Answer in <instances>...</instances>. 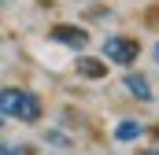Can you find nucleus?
Listing matches in <instances>:
<instances>
[{
  "instance_id": "9d476101",
  "label": "nucleus",
  "mask_w": 159,
  "mask_h": 155,
  "mask_svg": "<svg viewBox=\"0 0 159 155\" xmlns=\"http://www.w3.org/2000/svg\"><path fill=\"white\" fill-rule=\"evenodd\" d=\"M4 122H7V118H4V115H0V126H4Z\"/></svg>"
},
{
  "instance_id": "f03ea898",
  "label": "nucleus",
  "mask_w": 159,
  "mask_h": 155,
  "mask_svg": "<svg viewBox=\"0 0 159 155\" xmlns=\"http://www.w3.org/2000/svg\"><path fill=\"white\" fill-rule=\"evenodd\" d=\"M104 55H107L111 63H119V67H129V63H137L141 44L133 37H107L104 41Z\"/></svg>"
},
{
  "instance_id": "9b49d317",
  "label": "nucleus",
  "mask_w": 159,
  "mask_h": 155,
  "mask_svg": "<svg viewBox=\"0 0 159 155\" xmlns=\"http://www.w3.org/2000/svg\"><path fill=\"white\" fill-rule=\"evenodd\" d=\"M156 59H159V44H156Z\"/></svg>"
},
{
  "instance_id": "f8f14e48",
  "label": "nucleus",
  "mask_w": 159,
  "mask_h": 155,
  "mask_svg": "<svg viewBox=\"0 0 159 155\" xmlns=\"http://www.w3.org/2000/svg\"><path fill=\"white\" fill-rule=\"evenodd\" d=\"M0 4H7V0H0Z\"/></svg>"
},
{
  "instance_id": "6e6552de",
  "label": "nucleus",
  "mask_w": 159,
  "mask_h": 155,
  "mask_svg": "<svg viewBox=\"0 0 159 155\" xmlns=\"http://www.w3.org/2000/svg\"><path fill=\"white\" fill-rule=\"evenodd\" d=\"M0 155H15V148H7V144L0 140Z\"/></svg>"
},
{
  "instance_id": "423d86ee",
  "label": "nucleus",
  "mask_w": 159,
  "mask_h": 155,
  "mask_svg": "<svg viewBox=\"0 0 159 155\" xmlns=\"http://www.w3.org/2000/svg\"><path fill=\"white\" fill-rule=\"evenodd\" d=\"M137 137H144L141 122H119L115 126V140H137Z\"/></svg>"
},
{
  "instance_id": "7ed1b4c3",
  "label": "nucleus",
  "mask_w": 159,
  "mask_h": 155,
  "mask_svg": "<svg viewBox=\"0 0 159 155\" xmlns=\"http://www.w3.org/2000/svg\"><path fill=\"white\" fill-rule=\"evenodd\" d=\"M52 41L67 44L70 52H81V48L89 44V33H85V30H78V26H56V30H52Z\"/></svg>"
},
{
  "instance_id": "0eeeda50",
  "label": "nucleus",
  "mask_w": 159,
  "mask_h": 155,
  "mask_svg": "<svg viewBox=\"0 0 159 155\" xmlns=\"http://www.w3.org/2000/svg\"><path fill=\"white\" fill-rule=\"evenodd\" d=\"M48 140H52L56 148H67V137H63V133H48Z\"/></svg>"
},
{
  "instance_id": "1a4fd4ad",
  "label": "nucleus",
  "mask_w": 159,
  "mask_h": 155,
  "mask_svg": "<svg viewBox=\"0 0 159 155\" xmlns=\"http://www.w3.org/2000/svg\"><path fill=\"white\" fill-rule=\"evenodd\" d=\"M137 155H159V152H156V148H144V152H137Z\"/></svg>"
},
{
  "instance_id": "39448f33",
  "label": "nucleus",
  "mask_w": 159,
  "mask_h": 155,
  "mask_svg": "<svg viewBox=\"0 0 159 155\" xmlns=\"http://www.w3.org/2000/svg\"><path fill=\"white\" fill-rule=\"evenodd\" d=\"M78 74H85V78H104V74H107V67H104L100 59H89V55H78Z\"/></svg>"
},
{
  "instance_id": "20e7f679",
  "label": "nucleus",
  "mask_w": 159,
  "mask_h": 155,
  "mask_svg": "<svg viewBox=\"0 0 159 155\" xmlns=\"http://www.w3.org/2000/svg\"><path fill=\"white\" fill-rule=\"evenodd\" d=\"M126 89H129V96H137V100H152V89H148V78L144 74H126V81H122Z\"/></svg>"
},
{
  "instance_id": "ddd939ff",
  "label": "nucleus",
  "mask_w": 159,
  "mask_h": 155,
  "mask_svg": "<svg viewBox=\"0 0 159 155\" xmlns=\"http://www.w3.org/2000/svg\"><path fill=\"white\" fill-rule=\"evenodd\" d=\"M156 137H159V133H156Z\"/></svg>"
},
{
  "instance_id": "f257e3e1",
  "label": "nucleus",
  "mask_w": 159,
  "mask_h": 155,
  "mask_svg": "<svg viewBox=\"0 0 159 155\" xmlns=\"http://www.w3.org/2000/svg\"><path fill=\"white\" fill-rule=\"evenodd\" d=\"M0 115L15 118V122H37L44 111H41V100L26 89H0Z\"/></svg>"
}]
</instances>
